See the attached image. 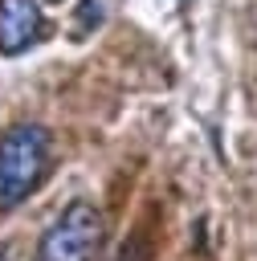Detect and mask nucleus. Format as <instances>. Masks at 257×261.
Instances as JSON below:
<instances>
[{
    "label": "nucleus",
    "instance_id": "nucleus-1",
    "mask_svg": "<svg viewBox=\"0 0 257 261\" xmlns=\"http://www.w3.org/2000/svg\"><path fill=\"white\" fill-rule=\"evenodd\" d=\"M49 159H53V139L37 122H20L0 139V212L16 208L45 184Z\"/></svg>",
    "mask_w": 257,
    "mask_h": 261
},
{
    "label": "nucleus",
    "instance_id": "nucleus-2",
    "mask_svg": "<svg viewBox=\"0 0 257 261\" xmlns=\"http://www.w3.org/2000/svg\"><path fill=\"white\" fill-rule=\"evenodd\" d=\"M106 237V220L90 200H73L45 232L37 261H98Z\"/></svg>",
    "mask_w": 257,
    "mask_h": 261
},
{
    "label": "nucleus",
    "instance_id": "nucleus-3",
    "mask_svg": "<svg viewBox=\"0 0 257 261\" xmlns=\"http://www.w3.org/2000/svg\"><path fill=\"white\" fill-rule=\"evenodd\" d=\"M45 33V12L37 0H0V53L16 57Z\"/></svg>",
    "mask_w": 257,
    "mask_h": 261
},
{
    "label": "nucleus",
    "instance_id": "nucleus-4",
    "mask_svg": "<svg viewBox=\"0 0 257 261\" xmlns=\"http://www.w3.org/2000/svg\"><path fill=\"white\" fill-rule=\"evenodd\" d=\"M102 20V4L98 0H82V8H78V29L73 33H86V24H98Z\"/></svg>",
    "mask_w": 257,
    "mask_h": 261
},
{
    "label": "nucleus",
    "instance_id": "nucleus-5",
    "mask_svg": "<svg viewBox=\"0 0 257 261\" xmlns=\"http://www.w3.org/2000/svg\"><path fill=\"white\" fill-rule=\"evenodd\" d=\"M0 261H24V257H20L16 245H4V249H0Z\"/></svg>",
    "mask_w": 257,
    "mask_h": 261
},
{
    "label": "nucleus",
    "instance_id": "nucleus-6",
    "mask_svg": "<svg viewBox=\"0 0 257 261\" xmlns=\"http://www.w3.org/2000/svg\"><path fill=\"white\" fill-rule=\"evenodd\" d=\"M49 4H61V0H49Z\"/></svg>",
    "mask_w": 257,
    "mask_h": 261
}]
</instances>
